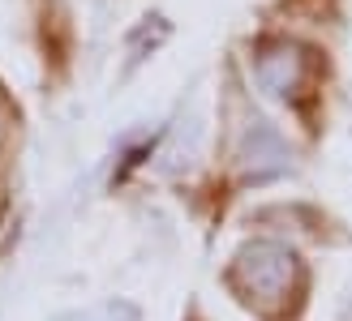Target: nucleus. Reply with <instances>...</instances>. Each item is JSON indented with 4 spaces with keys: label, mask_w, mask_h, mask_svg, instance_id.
Wrapping results in <instances>:
<instances>
[{
    "label": "nucleus",
    "mask_w": 352,
    "mask_h": 321,
    "mask_svg": "<svg viewBox=\"0 0 352 321\" xmlns=\"http://www.w3.org/2000/svg\"><path fill=\"white\" fill-rule=\"evenodd\" d=\"M292 257L284 248H271V244H258L254 253H245L236 274L245 278V292L258 296V300H284L288 296V283H292Z\"/></svg>",
    "instance_id": "nucleus-1"
}]
</instances>
